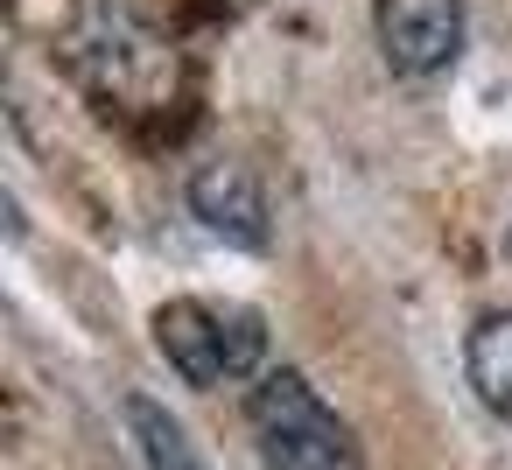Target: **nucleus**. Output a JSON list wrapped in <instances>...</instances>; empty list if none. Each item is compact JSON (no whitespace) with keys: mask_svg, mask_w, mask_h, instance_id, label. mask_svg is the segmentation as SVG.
Returning <instances> with one entry per match:
<instances>
[{"mask_svg":"<svg viewBox=\"0 0 512 470\" xmlns=\"http://www.w3.org/2000/svg\"><path fill=\"white\" fill-rule=\"evenodd\" d=\"M190 211L211 239L239 246V253H267V190L246 162H204L190 176Z\"/></svg>","mask_w":512,"mask_h":470,"instance_id":"39448f33","label":"nucleus"},{"mask_svg":"<svg viewBox=\"0 0 512 470\" xmlns=\"http://www.w3.org/2000/svg\"><path fill=\"white\" fill-rule=\"evenodd\" d=\"M463 379L498 421H512V309H484L463 330Z\"/></svg>","mask_w":512,"mask_h":470,"instance_id":"423d86ee","label":"nucleus"},{"mask_svg":"<svg viewBox=\"0 0 512 470\" xmlns=\"http://www.w3.org/2000/svg\"><path fill=\"white\" fill-rule=\"evenodd\" d=\"M372 36L393 78L435 85L463 57V0H372Z\"/></svg>","mask_w":512,"mask_h":470,"instance_id":"20e7f679","label":"nucleus"},{"mask_svg":"<svg viewBox=\"0 0 512 470\" xmlns=\"http://www.w3.org/2000/svg\"><path fill=\"white\" fill-rule=\"evenodd\" d=\"M120 421H127V442H134L141 470H211V463L197 456V442L183 435V421H176L162 400L127 393V400H120Z\"/></svg>","mask_w":512,"mask_h":470,"instance_id":"0eeeda50","label":"nucleus"},{"mask_svg":"<svg viewBox=\"0 0 512 470\" xmlns=\"http://www.w3.org/2000/svg\"><path fill=\"white\" fill-rule=\"evenodd\" d=\"M64 50H71V71L120 113H162L183 99L176 43L148 22L141 0H78Z\"/></svg>","mask_w":512,"mask_h":470,"instance_id":"f257e3e1","label":"nucleus"},{"mask_svg":"<svg viewBox=\"0 0 512 470\" xmlns=\"http://www.w3.org/2000/svg\"><path fill=\"white\" fill-rule=\"evenodd\" d=\"M211 8H253V0H211Z\"/></svg>","mask_w":512,"mask_h":470,"instance_id":"6e6552de","label":"nucleus"},{"mask_svg":"<svg viewBox=\"0 0 512 470\" xmlns=\"http://www.w3.org/2000/svg\"><path fill=\"white\" fill-rule=\"evenodd\" d=\"M246 428H253L267 470H365L351 421L295 365H267L246 386Z\"/></svg>","mask_w":512,"mask_h":470,"instance_id":"f03ea898","label":"nucleus"},{"mask_svg":"<svg viewBox=\"0 0 512 470\" xmlns=\"http://www.w3.org/2000/svg\"><path fill=\"white\" fill-rule=\"evenodd\" d=\"M505 253H512V218H505Z\"/></svg>","mask_w":512,"mask_h":470,"instance_id":"1a4fd4ad","label":"nucleus"},{"mask_svg":"<svg viewBox=\"0 0 512 470\" xmlns=\"http://www.w3.org/2000/svg\"><path fill=\"white\" fill-rule=\"evenodd\" d=\"M155 351L183 386H253L267 372V316L253 302L176 295L155 309Z\"/></svg>","mask_w":512,"mask_h":470,"instance_id":"7ed1b4c3","label":"nucleus"}]
</instances>
